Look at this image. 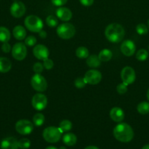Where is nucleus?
<instances>
[{"label": "nucleus", "mask_w": 149, "mask_h": 149, "mask_svg": "<svg viewBox=\"0 0 149 149\" xmlns=\"http://www.w3.org/2000/svg\"><path fill=\"white\" fill-rule=\"evenodd\" d=\"M1 149H18V141L13 137H9L2 140L1 142Z\"/></svg>", "instance_id": "obj_15"}, {"label": "nucleus", "mask_w": 149, "mask_h": 149, "mask_svg": "<svg viewBox=\"0 0 149 149\" xmlns=\"http://www.w3.org/2000/svg\"><path fill=\"white\" fill-rule=\"evenodd\" d=\"M62 140L65 145L69 146H72L77 142V137L74 134L69 132V133L65 134L63 136Z\"/></svg>", "instance_id": "obj_21"}, {"label": "nucleus", "mask_w": 149, "mask_h": 149, "mask_svg": "<svg viewBox=\"0 0 149 149\" xmlns=\"http://www.w3.org/2000/svg\"><path fill=\"white\" fill-rule=\"evenodd\" d=\"M56 13L57 17H58L62 21H69L72 17V13L71 10L67 7H59L57 9Z\"/></svg>", "instance_id": "obj_16"}, {"label": "nucleus", "mask_w": 149, "mask_h": 149, "mask_svg": "<svg viewBox=\"0 0 149 149\" xmlns=\"http://www.w3.org/2000/svg\"><path fill=\"white\" fill-rule=\"evenodd\" d=\"M61 131L59 128L55 127H48L45 128L42 133L43 138L48 143H56L61 139Z\"/></svg>", "instance_id": "obj_5"}, {"label": "nucleus", "mask_w": 149, "mask_h": 149, "mask_svg": "<svg viewBox=\"0 0 149 149\" xmlns=\"http://www.w3.org/2000/svg\"><path fill=\"white\" fill-rule=\"evenodd\" d=\"M45 149H57V148L54 146H48V147H47Z\"/></svg>", "instance_id": "obj_43"}, {"label": "nucleus", "mask_w": 149, "mask_h": 149, "mask_svg": "<svg viewBox=\"0 0 149 149\" xmlns=\"http://www.w3.org/2000/svg\"><path fill=\"white\" fill-rule=\"evenodd\" d=\"M46 24L51 28L56 27V26L58 25V20H57V17L53 15L48 16L46 18Z\"/></svg>", "instance_id": "obj_29"}, {"label": "nucleus", "mask_w": 149, "mask_h": 149, "mask_svg": "<svg viewBox=\"0 0 149 149\" xmlns=\"http://www.w3.org/2000/svg\"><path fill=\"white\" fill-rule=\"evenodd\" d=\"M59 149H67L65 148V147H63V146H61V147H60V148Z\"/></svg>", "instance_id": "obj_46"}, {"label": "nucleus", "mask_w": 149, "mask_h": 149, "mask_svg": "<svg viewBox=\"0 0 149 149\" xmlns=\"http://www.w3.org/2000/svg\"><path fill=\"white\" fill-rule=\"evenodd\" d=\"M113 135L116 140L122 143H128L132 140L134 132L129 125L127 123H121L115 127L113 130Z\"/></svg>", "instance_id": "obj_1"}, {"label": "nucleus", "mask_w": 149, "mask_h": 149, "mask_svg": "<svg viewBox=\"0 0 149 149\" xmlns=\"http://www.w3.org/2000/svg\"><path fill=\"white\" fill-rule=\"evenodd\" d=\"M98 57H99V60L102 62H108L112 58V53L110 49H103L102 50L100 51Z\"/></svg>", "instance_id": "obj_22"}, {"label": "nucleus", "mask_w": 149, "mask_h": 149, "mask_svg": "<svg viewBox=\"0 0 149 149\" xmlns=\"http://www.w3.org/2000/svg\"><path fill=\"white\" fill-rule=\"evenodd\" d=\"M10 39V31L4 26H0V42H8Z\"/></svg>", "instance_id": "obj_23"}, {"label": "nucleus", "mask_w": 149, "mask_h": 149, "mask_svg": "<svg viewBox=\"0 0 149 149\" xmlns=\"http://www.w3.org/2000/svg\"><path fill=\"white\" fill-rule=\"evenodd\" d=\"M148 49H149V47H148Z\"/></svg>", "instance_id": "obj_47"}, {"label": "nucleus", "mask_w": 149, "mask_h": 149, "mask_svg": "<svg viewBox=\"0 0 149 149\" xmlns=\"http://www.w3.org/2000/svg\"><path fill=\"white\" fill-rule=\"evenodd\" d=\"M136 31L138 34L140 35H145L147 34L148 31V27L143 23H140L136 27Z\"/></svg>", "instance_id": "obj_30"}, {"label": "nucleus", "mask_w": 149, "mask_h": 149, "mask_svg": "<svg viewBox=\"0 0 149 149\" xmlns=\"http://www.w3.org/2000/svg\"><path fill=\"white\" fill-rule=\"evenodd\" d=\"M11 61L7 58H0V72L7 73L11 69Z\"/></svg>", "instance_id": "obj_19"}, {"label": "nucleus", "mask_w": 149, "mask_h": 149, "mask_svg": "<svg viewBox=\"0 0 149 149\" xmlns=\"http://www.w3.org/2000/svg\"><path fill=\"white\" fill-rule=\"evenodd\" d=\"M84 79L87 84L95 85L100 82L102 80V74L97 70H89L85 74Z\"/></svg>", "instance_id": "obj_11"}, {"label": "nucleus", "mask_w": 149, "mask_h": 149, "mask_svg": "<svg viewBox=\"0 0 149 149\" xmlns=\"http://www.w3.org/2000/svg\"><path fill=\"white\" fill-rule=\"evenodd\" d=\"M51 2L53 5L57 7H61L67 2V0H51Z\"/></svg>", "instance_id": "obj_38"}, {"label": "nucleus", "mask_w": 149, "mask_h": 149, "mask_svg": "<svg viewBox=\"0 0 149 149\" xmlns=\"http://www.w3.org/2000/svg\"><path fill=\"white\" fill-rule=\"evenodd\" d=\"M27 55V49L25 44L22 42H18L15 44L12 49V55L17 61H22Z\"/></svg>", "instance_id": "obj_8"}, {"label": "nucleus", "mask_w": 149, "mask_h": 149, "mask_svg": "<svg viewBox=\"0 0 149 149\" xmlns=\"http://www.w3.org/2000/svg\"><path fill=\"white\" fill-rule=\"evenodd\" d=\"M57 35L63 39H69L72 38L75 34V29L72 24L64 23L59 25L56 29Z\"/></svg>", "instance_id": "obj_4"}, {"label": "nucleus", "mask_w": 149, "mask_h": 149, "mask_svg": "<svg viewBox=\"0 0 149 149\" xmlns=\"http://www.w3.org/2000/svg\"><path fill=\"white\" fill-rule=\"evenodd\" d=\"M44 122H45V116L42 113H36L34 116H33V122L34 125L37 127H40L43 125Z\"/></svg>", "instance_id": "obj_27"}, {"label": "nucleus", "mask_w": 149, "mask_h": 149, "mask_svg": "<svg viewBox=\"0 0 149 149\" xmlns=\"http://www.w3.org/2000/svg\"><path fill=\"white\" fill-rule=\"evenodd\" d=\"M84 149H99V148L96 146H90L86 147V148H85Z\"/></svg>", "instance_id": "obj_41"}, {"label": "nucleus", "mask_w": 149, "mask_h": 149, "mask_svg": "<svg viewBox=\"0 0 149 149\" xmlns=\"http://www.w3.org/2000/svg\"><path fill=\"white\" fill-rule=\"evenodd\" d=\"M79 1L83 6H86V7H89L92 5L93 3V0H79Z\"/></svg>", "instance_id": "obj_39"}, {"label": "nucleus", "mask_w": 149, "mask_h": 149, "mask_svg": "<svg viewBox=\"0 0 149 149\" xmlns=\"http://www.w3.org/2000/svg\"><path fill=\"white\" fill-rule=\"evenodd\" d=\"M13 33L14 37L17 40H23V39H25L26 36V29L22 26H16L13 29Z\"/></svg>", "instance_id": "obj_18"}, {"label": "nucleus", "mask_w": 149, "mask_h": 149, "mask_svg": "<svg viewBox=\"0 0 149 149\" xmlns=\"http://www.w3.org/2000/svg\"><path fill=\"white\" fill-rule=\"evenodd\" d=\"M76 55L80 59H86L89 56V50L85 47H80L76 49Z\"/></svg>", "instance_id": "obj_25"}, {"label": "nucleus", "mask_w": 149, "mask_h": 149, "mask_svg": "<svg viewBox=\"0 0 149 149\" xmlns=\"http://www.w3.org/2000/svg\"><path fill=\"white\" fill-rule=\"evenodd\" d=\"M15 130L20 135H29L34 130V125L27 119H20L15 124Z\"/></svg>", "instance_id": "obj_6"}, {"label": "nucleus", "mask_w": 149, "mask_h": 149, "mask_svg": "<svg viewBox=\"0 0 149 149\" xmlns=\"http://www.w3.org/2000/svg\"><path fill=\"white\" fill-rule=\"evenodd\" d=\"M1 49H2L4 53H8L11 50V47H10V45L8 42H4L2 46H1Z\"/></svg>", "instance_id": "obj_37"}, {"label": "nucleus", "mask_w": 149, "mask_h": 149, "mask_svg": "<svg viewBox=\"0 0 149 149\" xmlns=\"http://www.w3.org/2000/svg\"><path fill=\"white\" fill-rule=\"evenodd\" d=\"M142 149H149V144H147V145L144 146L142 148Z\"/></svg>", "instance_id": "obj_42"}, {"label": "nucleus", "mask_w": 149, "mask_h": 149, "mask_svg": "<svg viewBox=\"0 0 149 149\" xmlns=\"http://www.w3.org/2000/svg\"><path fill=\"white\" fill-rule=\"evenodd\" d=\"M127 86L128 85H127V84H124V83H121V84H119L118 86H117L116 87L117 92H118L120 95L125 94V93L127 92V90H128Z\"/></svg>", "instance_id": "obj_34"}, {"label": "nucleus", "mask_w": 149, "mask_h": 149, "mask_svg": "<svg viewBox=\"0 0 149 149\" xmlns=\"http://www.w3.org/2000/svg\"><path fill=\"white\" fill-rule=\"evenodd\" d=\"M136 47L134 42L131 40L124 41L121 45V51L124 55L127 57L132 56L135 52Z\"/></svg>", "instance_id": "obj_13"}, {"label": "nucleus", "mask_w": 149, "mask_h": 149, "mask_svg": "<svg viewBox=\"0 0 149 149\" xmlns=\"http://www.w3.org/2000/svg\"><path fill=\"white\" fill-rule=\"evenodd\" d=\"M33 54L36 58L40 61H44L49 56V50L43 45H37L34 47Z\"/></svg>", "instance_id": "obj_14"}, {"label": "nucleus", "mask_w": 149, "mask_h": 149, "mask_svg": "<svg viewBox=\"0 0 149 149\" xmlns=\"http://www.w3.org/2000/svg\"><path fill=\"white\" fill-rule=\"evenodd\" d=\"M31 142L27 138H22L18 141V148L21 149H27L30 147Z\"/></svg>", "instance_id": "obj_31"}, {"label": "nucleus", "mask_w": 149, "mask_h": 149, "mask_svg": "<svg viewBox=\"0 0 149 149\" xmlns=\"http://www.w3.org/2000/svg\"><path fill=\"white\" fill-rule=\"evenodd\" d=\"M121 77L123 83L126 84L127 85L131 84L135 81V71L131 67L126 66L121 71Z\"/></svg>", "instance_id": "obj_10"}, {"label": "nucleus", "mask_w": 149, "mask_h": 149, "mask_svg": "<svg viewBox=\"0 0 149 149\" xmlns=\"http://www.w3.org/2000/svg\"><path fill=\"white\" fill-rule=\"evenodd\" d=\"M24 24L28 30L32 32H36V33H39L41 30H42V28H43L42 20L39 17L33 15L27 16L25 18Z\"/></svg>", "instance_id": "obj_3"}, {"label": "nucleus", "mask_w": 149, "mask_h": 149, "mask_svg": "<svg viewBox=\"0 0 149 149\" xmlns=\"http://www.w3.org/2000/svg\"><path fill=\"white\" fill-rule=\"evenodd\" d=\"M37 43V39L34 36H29L25 38V45L26 46L32 47Z\"/></svg>", "instance_id": "obj_33"}, {"label": "nucleus", "mask_w": 149, "mask_h": 149, "mask_svg": "<svg viewBox=\"0 0 149 149\" xmlns=\"http://www.w3.org/2000/svg\"><path fill=\"white\" fill-rule=\"evenodd\" d=\"M43 65L44 68L47 70H51L52 69L53 67V62L52 60L49 59V58H46L43 61Z\"/></svg>", "instance_id": "obj_35"}, {"label": "nucleus", "mask_w": 149, "mask_h": 149, "mask_svg": "<svg viewBox=\"0 0 149 149\" xmlns=\"http://www.w3.org/2000/svg\"><path fill=\"white\" fill-rule=\"evenodd\" d=\"M39 37H41L42 39H45V38L47 36V33L45 31L41 30L39 32Z\"/></svg>", "instance_id": "obj_40"}, {"label": "nucleus", "mask_w": 149, "mask_h": 149, "mask_svg": "<svg viewBox=\"0 0 149 149\" xmlns=\"http://www.w3.org/2000/svg\"><path fill=\"white\" fill-rule=\"evenodd\" d=\"M148 57V52L146 49H140L136 53V58L140 61H144Z\"/></svg>", "instance_id": "obj_28"}, {"label": "nucleus", "mask_w": 149, "mask_h": 149, "mask_svg": "<svg viewBox=\"0 0 149 149\" xmlns=\"http://www.w3.org/2000/svg\"><path fill=\"white\" fill-rule=\"evenodd\" d=\"M148 30H149V19H148Z\"/></svg>", "instance_id": "obj_45"}, {"label": "nucleus", "mask_w": 149, "mask_h": 149, "mask_svg": "<svg viewBox=\"0 0 149 149\" xmlns=\"http://www.w3.org/2000/svg\"><path fill=\"white\" fill-rule=\"evenodd\" d=\"M111 119L115 122H121L124 119V112L121 108L114 107L110 111Z\"/></svg>", "instance_id": "obj_17"}, {"label": "nucleus", "mask_w": 149, "mask_h": 149, "mask_svg": "<svg viewBox=\"0 0 149 149\" xmlns=\"http://www.w3.org/2000/svg\"><path fill=\"white\" fill-rule=\"evenodd\" d=\"M105 34L108 41L112 43H118L124 39L125 31L121 25L118 23H111L105 29Z\"/></svg>", "instance_id": "obj_2"}, {"label": "nucleus", "mask_w": 149, "mask_h": 149, "mask_svg": "<svg viewBox=\"0 0 149 149\" xmlns=\"http://www.w3.org/2000/svg\"><path fill=\"white\" fill-rule=\"evenodd\" d=\"M48 100L45 95L42 93H37L32 99V105L34 109L37 111H42L46 108Z\"/></svg>", "instance_id": "obj_9"}, {"label": "nucleus", "mask_w": 149, "mask_h": 149, "mask_svg": "<svg viewBox=\"0 0 149 149\" xmlns=\"http://www.w3.org/2000/svg\"><path fill=\"white\" fill-rule=\"evenodd\" d=\"M74 86H75V87H77V88L78 89H81V88H83L87 83H86L84 77H83H83H78V78H77L75 80H74Z\"/></svg>", "instance_id": "obj_32"}, {"label": "nucleus", "mask_w": 149, "mask_h": 149, "mask_svg": "<svg viewBox=\"0 0 149 149\" xmlns=\"http://www.w3.org/2000/svg\"><path fill=\"white\" fill-rule=\"evenodd\" d=\"M137 110L140 114H147L149 113V103L146 101L141 102L137 105Z\"/></svg>", "instance_id": "obj_24"}, {"label": "nucleus", "mask_w": 149, "mask_h": 149, "mask_svg": "<svg viewBox=\"0 0 149 149\" xmlns=\"http://www.w3.org/2000/svg\"><path fill=\"white\" fill-rule=\"evenodd\" d=\"M86 64L91 68H97L101 65V61L96 55H91L86 59Z\"/></svg>", "instance_id": "obj_20"}, {"label": "nucleus", "mask_w": 149, "mask_h": 149, "mask_svg": "<svg viewBox=\"0 0 149 149\" xmlns=\"http://www.w3.org/2000/svg\"><path fill=\"white\" fill-rule=\"evenodd\" d=\"M72 122L69 120H66V119L61 121L59 124V127H58V128H59V130L61 131L62 133L70 131L72 129Z\"/></svg>", "instance_id": "obj_26"}, {"label": "nucleus", "mask_w": 149, "mask_h": 149, "mask_svg": "<svg viewBox=\"0 0 149 149\" xmlns=\"http://www.w3.org/2000/svg\"><path fill=\"white\" fill-rule=\"evenodd\" d=\"M147 99L148 100V101H149V89L147 92Z\"/></svg>", "instance_id": "obj_44"}, {"label": "nucleus", "mask_w": 149, "mask_h": 149, "mask_svg": "<svg viewBox=\"0 0 149 149\" xmlns=\"http://www.w3.org/2000/svg\"><path fill=\"white\" fill-rule=\"evenodd\" d=\"M31 84L34 90L37 92H44L48 87L46 79L40 74H36L32 77Z\"/></svg>", "instance_id": "obj_7"}, {"label": "nucleus", "mask_w": 149, "mask_h": 149, "mask_svg": "<svg viewBox=\"0 0 149 149\" xmlns=\"http://www.w3.org/2000/svg\"><path fill=\"white\" fill-rule=\"evenodd\" d=\"M44 66L41 63H35L33 65V71L36 74H40L43 71Z\"/></svg>", "instance_id": "obj_36"}, {"label": "nucleus", "mask_w": 149, "mask_h": 149, "mask_svg": "<svg viewBox=\"0 0 149 149\" xmlns=\"http://www.w3.org/2000/svg\"><path fill=\"white\" fill-rule=\"evenodd\" d=\"M26 13V7L21 1H15L13 3L10 7V13L16 18L21 17Z\"/></svg>", "instance_id": "obj_12"}]
</instances>
